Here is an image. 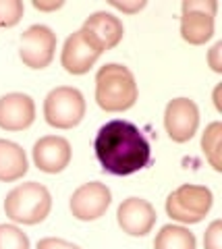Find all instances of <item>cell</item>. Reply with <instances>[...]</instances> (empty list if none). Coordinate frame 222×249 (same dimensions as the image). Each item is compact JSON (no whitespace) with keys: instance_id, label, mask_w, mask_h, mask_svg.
Wrapping results in <instances>:
<instances>
[{"instance_id":"obj_1","label":"cell","mask_w":222,"mask_h":249,"mask_svg":"<svg viewBox=\"0 0 222 249\" xmlns=\"http://www.w3.org/2000/svg\"><path fill=\"white\" fill-rule=\"evenodd\" d=\"M96 158L104 173L129 177L143 170L152 160L148 137L133 123L114 119L102 124L94 142Z\"/></svg>"},{"instance_id":"obj_2","label":"cell","mask_w":222,"mask_h":249,"mask_svg":"<svg viewBox=\"0 0 222 249\" xmlns=\"http://www.w3.org/2000/svg\"><path fill=\"white\" fill-rule=\"evenodd\" d=\"M139 96L135 77L125 65L108 62L96 75V102L106 112H125Z\"/></svg>"},{"instance_id":"obj_3","label":"cell","mask_w":222,"mask_h":249,"mask_svg":"<svg viewBox=\"0 0 222 249\" xmlns=\"http://www.w3.org/2000/svg\"><path fill=\"white\" fill-rule=\"evenodd\" d=\"M50 191L37 181L17 185L4 199V214L17 224L44 222L46 216L50 214Z\"/></svg>"},{"instance_id":"obj_4","label":"cell","mask_w":222,"mask_h":249,"mask_svg":"<svg viewBox=\"0 0 222 249\" xmlns=\"http://www.w3.org/2000/svg\"><path fill=\"white\" fill-rule=\"evenodd\" d=\"M85 116V98L77 88L60 85L44 100V119L54 129H73Z\"/></svg>"},{"instance_id":"obj_5","label":"cell","mask_w":222,"mask_h":249,"mask_svg":"<svg viewBox=\"0 0 222 249\" xmlns=\"http://www.w3.org/2000/svg\"><path fill=\"white\" fill-rule=\"evenodd\" d=\"M214 196L204 185H181L166 199V214L181 224L202 222L212 210Z\"/></svg>"},{"instance_id":"obj_6","label":"cell","mask_w":222,"mask_h":249,"mask_svg":"<svg viewBox=\"0 0 222 249\" xmlns=\"http://www.w3.org/2000/svg\"><path fill=\"white\" fill-rule=\"evenodd\" d=\"M216 0H185L181 4V37L191 46H202L214 36Z\"/></svg>"},{"instance_id":"obj_7","label":"cell","mask_w":222,"mask_h":249,"mask_svg":"<svg viewBox=\"0 0 222 249\" xmlns=\"http://www.w3.org/2000/svg\"><path fill=\"white\" fill-rule=\"evenodd\" d=\"M56 52V34L46 25H32L21 34L19 56L29 69H46Z\"/></svg>"},{"instance_id":"obj_8","label":"cell","mask_w":222,"mask_h":249,"mask_svg":"<svg viewBox=\"0 0 222 249\" xmlns=\"http://www.w3.org/2000/svg\"><path fill=\"white\" fill-rule=\"evenodd\" d=\"M164 127L174 143H185L197 133L200 108L189 98H174L164 110Z\"/></svg>"},{"instance_id":"obj_9","label":"cell","mask_w":222,"mask_h":249,"mask_svg":"<svg viewBox=\"0 0 222 249\" xmlns=\"http://www.w3.org/2000/svg\"><path fill=\"white\" fill-rule=\"evenodd\" d=\"M112 193L100 181H91L81 185L71 196V214L81 222L98 220L110 208Z\"/></svg>"},{"instance_id":"obj_10","label":"cell","mask_w":222,"mask_h":249,"mask_svg":"<svg viewBox=\"0 0 222 249\" xmlns=\"http://www.w3.org/2000/svg\"><path fill=\"white\" fill-rule=\"evenodd\" d=\"M100 56L102 50L89 40L85 31L79 29L67 37L63 52H60V65L71 75H85Z\"/></svg>"},{"instance_id":"obj_11","label":"cell","mask_w":222,"mask_h":249,"mask_svg":"<svg viewBox=\"0 0 222 249\" xmlns=\"http://www.w3.org/2000/svg\"><path fill=\"white\" fill-rule=\"evenodd\" d=\"M156 210L148 199L127 197L117 210V220L122 232L131 237H145L156 227Z\"/></svg>"},{"instance_id":"obj_12","label":"cell","mask_w":222,"mask_h":249,"mask_svg":"<svg viewBox=\"0 0 222 249\" xmlns=\"http://www.w3.org/2000/svg\"><path fill=\"white\" fill-rule=\"evenodd\" d=\"M34 164L48 175L63 173L71 162V143L60 135H46L42 139H37L34 145Z\"/></svg>"},{"instance_id":"obj_13","label":"cell","mask_w":222,"mask_h":249,"mask_svg":"<svg viewBox=\"0 0 222 249\" xmlns=\"http://www.w3.org/2000/svg\"><path fill=\"white\" fill-rule=\"evenodd\" d=\"M35 121V104L27 93H6L0 98V129L25 131Z\"/></svg>"},{"instance_id":"obj_14","label":"cell","mask_w":222,"mask_h":249,"mask_svg":"<svg viewBox=\"0 0 222 249\" xmlns=\"http://www.w3.org/2000/svg\"><path fill=\"white\" fill-rule=\"evenodd\" d=\"M89 36V40L94 42L102 52L112 50L114 46H119V42L125 36V27L119 17H114L112 13L98 11L94 15H89L81 27Z\"/></svg>"},{"instance_id":"obj_15","label":"cell","mask_w":222,"mask_h":249,"mask_svg":"<svg viewBox=\"0 0 222 249\" xmlns=\"http://www.w3.org/2000/svg\"><path fill=\"white\" fill-rule=\"evenodd\" d=\"M27 156L19 143L9 139H0V181L13 183L25 177L27 173Z\"/></svg>"},{"instance_id":"obj_16","label":"cell","mask_w":222,"mask_h":249,"mask_svg":"<svg viewBox=\"0 0 222 249\" xmlns=\"http://www.w3.org/2000/svg\"><path fill=\"white\" fill-rule=\"evenodd\" d=\"M197 241L189 229L181 224H166L154 239V249H195Z\"/></svg>"},{"instance_id":"obj_17","label":"cell","mask_w":222,"mask_h":249,"mask_svg":"<svg viewBox=\"0 0 222 249\" xmlns=\"http://www.w3.org/2000/svg\"><path fill=\"white\" fill-rule=\"evenodd\" d=\"M220 139H222V123H210L202 135V150L205 158L212 164L214 170H222V160H220Z\"/></svg>"},{"instance_id":"obj_18","label":"cell","mask_w":222,"mask_h":249,"mask_svg":"<svg viewBox=\"0 0 222 249\" xmlns=\"http://www.w3.org/2000/svg\"><path fill=\"white\" fill-rule=\"evenodd\" d=\"M0 249H29V237L15 224H0Z\"/></svg>"},{"instance_id":"obj_19","label":"cell","mask_w":222,"mask_h":249,"mask_svg":"<svg viewBox=\"0 0 222 249\" xmlns=\"http://www.w3.org/2000/svg\"><path fill=\"white\" fill-rule=\"evenodd\" d=\"M23 6L21 0H0V29L2 27H15L23 17Z\"/></svg>"},{"instance_id":"obj_20","label":"cell","mask_w":222,"mask_h":249,"mask_svg":"<svg viewBox=\"0 0 222 249\" xmlns=\"http://www.w3.org/2000/svg\"><path fill=\"white\" fill-rule=\"evenodd\" d=\"M205 249H222V220H214L204 235Z\"/></svg>"},{"instance_id":"obj_21","label":"cell","mask_w":222,"mask_h":249,"mask_svg":"<svg viewBox=\"0 0 222 249\" xmlns=\"http://www.w3.org/2000/svg\"><path fill=\"white\" fill-rule=\"evenodd\" d=\"M37 249H81L79 245L68 243L65 239H56V237H46L37 241Z\"/></svg>"},{"instance_id":"obj_22","label":"cell","mask_w":222,"mask_h":249,"mask_svg":"<svg viewBox=\"0 0 222 249\" xmlns=\"http://www.w3.org/2000/svg\"><path fill=\"white\" fill-rule=\"evenodd\" d=\"M145 0H133V2H119V0H110V6L112 9H117V11H122V13H127V15H135V13H139L141 9H145Z\"/></svg>"},{"instance_id":"obj_23","label":"cell","mask_w":222,"mask_h":249,"mask_svg":"<svg viewBox=\"0 0 222 249\" xmlns=\"http://www.w3.org/2000/svg\"><path fill=\"white\" fill-rule=\"evenodd\" d=\"M220 54H222V42H216L212 46V50L208 54V62L212 67L214 73H222V60H220Z\"/></svg>"},{"instance_id":"obj_24","label":"cell","mask_w":222,"mask_h":249,"mask_svg":"<svg viewBox=\"0 0 222 249\" xmlns=\"http://www.w3.org/2000/svg\"><path fill=\"white\" fill-rule=\"evenodd\" d=\"M65 2L63 0H52V2H42V0H34V9L37 11H58V9H63Z\"/></svg>"},{"instance_id":"obj_25","label":"cell","mask_w":222,"mask_h":249,"mask_svg":"<svg viewBox=\"0 0 222 249\" xmlns=\"http://www.w3.org/2000/svg\"><path fill=\"white\" fill-rule=\"evenodd\" d=\"M220 85H218V88H216V91H214V104H216V108H218V110H222V106H220Z\"/></svg>"}]
</instances>
